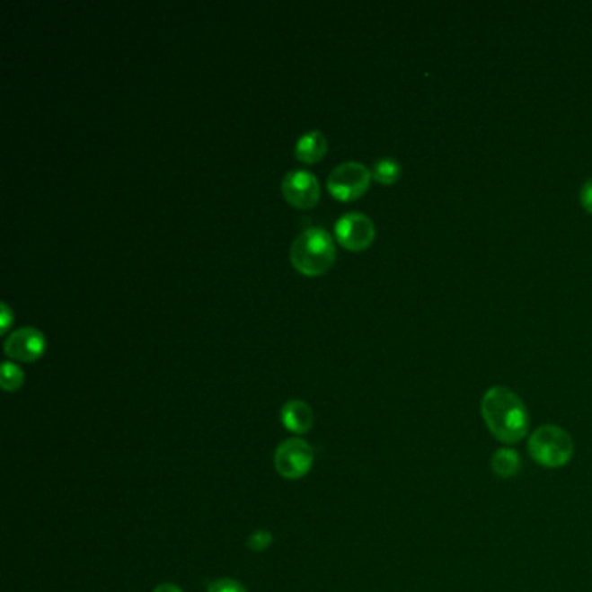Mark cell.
Wrapping results in <instances>:
<instances>
[{
  "instance_id": "obj_1",
  "label": "cell",
  "mask_w": 592,
  "mask_h": 592,
  "mask_svg": "<svg viewBox=\"0 0 592 592\" xmlns=\"http://www.w3.org/2000/svg\"><path fill=\"white\" fill-rule=\"evenodd\" d=\"M482 415L490 433L502 443L513 445L528 433V411L509 387H490L482 398Z\"/></svg>"
},
{
  "instance_id": "obj_2",
  "label": "cell",
  "mask_w": 592,
  "mask_h": 592,
  "mask_svg": "<svg viewBox=\"0 0 592 592\" xmlns=\"http://www.w3.org/2000/svg\"><path fill=\"white\" fill-rule=\"evenodd\" d=\"M335 247L332 236L323 228L299 233L290 245V262L305 277H320L332 268Z\"/></svg>"
},
{
  "instance_id": "obj_3",
  "label": "cell",
  "mask_w": 592,
  "mask_h": 592,
  "mask_svg": "<svg viewBox=\"0 0 592 592\" xmlns=\"http://www.w3.org/2000/svg\"><path fill=\"white\" fill-rule=\"evenodd\" d=\"M532 459L542 467L556 469L567 465L573 457V439L563 428L545 424L528 441Z\"/></svg>"
},
{
  "instance_id": "obj_4",
  "label": "cell",
  "mask_w": 592,
  "mask_h": 592,
  "mask_svg": "<svg viewBox=\"0 0 592 592\" xmlns=\"http://www.w3.org/2000/svg\"><path fill=\"white\" fill-rule=\"evenodd\" d=\"M372 180V171H368L360 162L339 163L329 174L327 188L335 200L353 202L360 199L368 190Z\"/></svg>"
},
{
  "instance_id": "obj_5",
  "label": "cell",
  "mask_w": 592,
  "mask_h": 592,
  "mask_svg": "<svg viewBox=\"0 0 592 592\" xmlns=\"http://www.w3.org/2000/svg\"><path fill=\"white\" fill-rule=\"evenodd\" d=\"M275 469L285 480H301L314 464V450L306 439L288 438L275 450Z\"/></svg>"
},
{
  "instance_id": "obj_6",
  "label": "cell",
  "mask_w": 592,
  "mask_h": 592,
  "mask_svg": "<svg viewBox=\"0 0 592 592\" xmlns=\"http://www.w3.org/2000/svg\"><path fill=\"white\" fill-rule=\"evenodd\" d=\"M337 242L353 252H360L376 240V226L372 219L361 212H348L335 223Z\"/></svg>"
},
{
  "instance_id": "obj_7",
  "label": "cell",
  "mask_w": 592,
  "mask_h": 592,
  "mask_svg": "<svg viewBox=\"0 0 592 592\" xmlns=\"http://www.w3.org/2000/svg\"><path fill=\"white\" fill-rule=\"evenodd\" d=\"M282 191L296 208H311L320 200V182L308 171H290L282 181Z\"/></svg>"
},
{
  "instance_id": "obj_8",
  "label": "cell",
  "mask_w": 592,
  "mask_h": 592,
  "mask_svg": "<svg viewBox=\"0 0 592 592\" xmlns=\"http://www.w3.org/2000/svg\"><path fill=\"white\" fill-rule=\"evenodd\" d=\"M4 351L13 360L37 361L46 353V337L35 327L18 329L5 339Z\"/></svg>"
},
{
  "instance_id": "obj_9",
  "label": "cell",
  "mask_w": 592,
  "mask_h": 592,
  "mask_svg": "<svg viewBox=\"0 0 592 592\" xmlns=\"http://www.w3.org/2000/svg\"><path fill=\"white\" fill-rule=\"evenodd\" d=\"M280 419L287 431H290L292 435H305L313 428L314 413L306 402L290 400L282 407Z\"/></svg>"
},
{
  "instance_id": "obj_10",
  "label": "cell",
  "mask_w": 592,
  "mask_h": 592,
  "mask_svg": "<svg viewBox=\"0 0 592 592\" xmlns=\"http://www.w3.org/2000/svg\"><path fill=\"white\" fill-rule=\"evenodd\" d=\"M329 143L323 132L311 130L308 134L301 136L296 145V158L305 163H314L320 162L327 154Z\"/></svg>"
},
{
  "instance_id": "obj_11",
  "label": "cell",
  "mask_w": 592,
  "mask_h": 592,
  "mask_svg": "<svg viewBox=\"0 0 592 592\" xmlns=\"http://www.w3.org/2000/svg\"><path fill=\"white\" fill-rule=\"evenodd\" d=\"M521 459L516 450L511 448H500L491 457V469L500 478H513L519 473Z\"/></svg>"
},
{
  "instance_id": "obj_12",
  "label": "cell",
  "mask_w": 592,
  "mask_h": 592,
  "mask_svg": "<svg viewBox=\"0 0 592 592\" xmlns=\"http://www.w3.org/2000/svg\"><path fill=\"white\" fill-rule=\"evenodd\" d=\"M402 176V165L394 158H381L374 163L372 178L381 184H394Z\"/></svg>"
},
{
  "instance_id": "obj_13",
  "label": "cell",
  "mask_w": 592,
  "mask_h": 592,
  "mask_svg": "<svg viewBox=\"0 0 592 592\" xmlns=\"http://www.w3.org/2000/svg\"><path fill=\"white\" fill-rule=\"evenodd\" d=\"M25 383V374L23 370L13 363V361H4L2 363V387L9 393L18 391Z\"/></svg>"
},
{
  "instance_id": "obj_14",
  "label": "cell",
  "mask_w": 592,
  "mask_h": 592,
  "mask_svg": "<svg viewBox=\"0 0 592 592\" xmlns=\"http://www.w3.org/2000/svg\"><path fill=\"white\" fill-rule=\"evenodd\" d=\"M273 543V534L269 530H256L249 535L247 539V547L249 551H254V552H264L269 549V545Z\"/></svg>"
},
{
  "instance_id": "obj_15",
  "label": "cell",
  "mask_w": 592,
  "mask_h": 592,
  "mask_svg": "<svg viewBox=\"0 0 592 592\" xmlns=\"http://www.w3.org/2000/svg\"><path fill=\"white\" fill-rule=\"evenodd\" d=\"M207 592H247V589L238 580L219 579V580H216L208 586V591Z\"/></svg>"
},
{
  "instance_id": "obj_16",
  "label": "cell",
  "mask_w": 592,
  "mask_h": 592,
  "mask_svg": "<svg viewBox=\"0 0 592 592\" xmlns=\"http://www.w3.org/2000/svg\"><path fill=\"white\" fill-rule=\"evenodd\" d=\"M580 204L592 214V180L586 181L580 190Z\"/></svg>"
},
{
  "instance_id": "obj_17",
  "label": "cell",
  "mask_w": 592,
  "mask_h": 592,
  "mask_svg": "<svg viewBox=\"0 0 592 592\" xmlns=\"http://www.w3.org/2000/svg\"><path fill=\"white\" fill-rule=\"evenodd\" d=\"M11 320H13V313H11V309H9V306H7L5 303H2V318H0V329H2V332L7 331Z\"/></svg>"
},
{
  "instance_id": "obj_18",
  "label": "cell",
  "mask_w": 592,
  "mask_h": 592,
  "mask_svg": "<svg viewBox=\"0 0 592 592\" xmlns=\"http://www.w3.org/2000/svg\"><path fill=\"white\" fill-rule=\"evenodd\" d=\"M154 592H182L180 586L176 584H171V582H165V584H160L155 588Z\"/></svg>"
}]
</instances>
